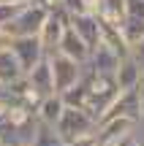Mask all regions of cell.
I'll return each instance as SVG.
<instances>
[{
	"mask_svg": "<svg viewBox=\"0 0 144 146\" xmlns=\"http://www.w3.org/2000/svg\"><path fill=\"white\" fill-rule=\"evenodd\" d=\"M120 95V87L114 81V73H92L87 70V98L82 108L92 116V119H101L103 111L112 106V100Z\"/></svg>",
	"mask_w": 144,
	"mask_h": 146,
	"instance_id": "obj_1",
	"label": "cell"
},
{
	"mask_svg": "<svg viewBox=\"0 0 144 146\" xmlns=\"http://www.w3.org/2000/svg\"><path fill=\"white\" fill-rule=\"evenodd\" d=\"M46 5L38 3V0H30L27 5H22L19 14L14 16L11 22H5L3 30L8 33L11 38H25V35H38V30H41L44 19H46Z\"/></svg>",
	"mask_w": 144,
	"mask_h": 146,
	"instance_id": "obj_2",
	"label": "cell"
},
{
	"mask_svg": "<svg viewBox=\"0 0 144 146\" xmlns=\"http://www.w3.org/2000/svg\"><path fill=\"white\" fill-rule=\"evenodd\" d=\"M54 130H57L60 138L68 143V141H74V138H79V135L95 133L98 122L92 119L84 108H79V106H65L63 114H60V119H57V125H54Z\"/></svg>",
	"mask_w": 144,
	"mask_h": 146,
	"instance_id": "obj_3",
	"label": "cell"
},
{
	"mask_svg": "<svg viewBox=\"0 0 144 146\" xmlns=\"http://www.w3.org/2000/svg\"><path fill=\"white\" fill-rule=\"evenodd\" d=\"M46 57H49L52 84H54V92H57V95H63L65 89H71L82 76H84V70H87V65L76 62V60L65 57V54H60V52H49Z\"/></svg>",
	"mask_w": 144,
	"mask_h": 146,
	"instance_id": "obj_4",
	"label": "cell"
},
{
	"mask_svg": "<svg viewBox=\"0 0 144 146\" xmlns=\"http://www.w3.org/2000/svg\"><path fill=\"white\" fill-rule=\"evenodd\" d=\"M65 27H68V11L57 3V5H52V8L46 11V19H44L41 30H38V41H41V46H44L46 54L57 49V41H60Z\"/></svg>",
	"mask_w": 144,
	"mask_h": 146,
	"instance_id": "obj_5",
	"label": "cell"
},
{
	"mask_svg": "<svg viewBox=\"0 0 144 146\" xmlns=\"http://www.w3.org/2000/svg\"><path fill=\"white\" fill-rule=\"evenodd\" d=\"M139 130V119H131V116H109V119H101L98 122V143L106 146V143H117V141H125V138L136 135Z\"/></svg>",
	"mask_w": 144,
	"mask_h": 146,
	"instance_id": "obj_6",
	"label": "cell"
},
{
	"mask_svg": "<svg viewBox=\"0 0 144 146\" xmlns=\"http://www.w3.org/2000/svg\"><path fill=\"white\" fill-rule=\"evenodd\" d=\"M68 25L74 27V33L87 43V46H98L101 43V19L92 11H82V14H68Z\"/></svg>",
	"mask_w": 144,
	"mask_h": 146,
	"instance_id": "obj_7",
	"label": "cell"
},
{
	"mask_svg": "<svg viewBox=\"0 0 144 146\" xmlns=\"http://www.w3.org/2000/svg\"><path fill=\"white\" fill-rule=\"evenodd\" d=\"M109 116H131V119L141 122V106H139V92H136V87L133 89H120V95L112 100V106L103 111L101 119H109Z\"/></svg>",
	"mask_w": 144,
	"mask_h": 146,
	"instance_id": "obj_8",
	"label": "cell"
},
{
	"mask_svg": "<svg viewBox=\"0 0 144 146\" xmlns=\"http://www.w3.org/2000/svg\"><path fill=\"white\" fill-rule=\"evenodd\" d=\"M11 52L16 54V60H19V65L25 68V73L30 70L38 60L46 57V52H44V46H41V41H38V35L14 38V41H11Z\"/></svg>",
	"mask_w": 144,
	"mask_h": 146,
	"instance_id": "obj_9",
	"label": "cell"
},
{
	"mask_svg": "<svg viewBox=\"0 0 144 146\" xmlns=\"http://www.w3.org/2000/svg\"><path fill=\"white\" fill-rule=\"evenodd\" d=\"M87 70H92V73H114L117 70V65H120V54L114 52L109 43H98V46H92L90 49V57H87Z\"/></svg>",
	"mask_w": 144,
	"mask_h": 146,
	"instance_id": "obj_10",
	"label": "cell"
},
{
	"mask_svg": "<svg viewBox=\"0 0 144 146\" xmlns=\"http://www.w3.org/2000/svg\"><path fill=\"white\" fill-rule=\"evenodd\" d=\"M54 52L65 54V57L76 60V62H82V65H84V62H87V57H90V46H87V43L74 33V27H71V25L63 30V35H60L57 49H54Z\"/></svg>",
	"mask_w": 144,
	"mask_h": 146,
	"instance_id": "obj_11",
	"label": "cell"
},
{
	"mask_svg": "<svg viewBox=\"0 0 144 146\" xmlns=\"http://www.w3.org/2000/svg\"><path fill=\"white\" fill-rule=\"evenodd\" d=\"M25 78H27V84H30V87L35 89L41 98H46V95H52V92H54V84H52V68H49V57L38 60V62L25 73Z\"/></svg>",
	"mask_w": 144,
	"mask_h": 146,
	"instance_id": "obj_12",
	"label": "cell"
},
{
	"mask_svg": "<svg viewBox=\"0 0 144 146\" xmlns=\"http://www.w3.org/2000/svg\"><path fill=\"white\" fill-rule=\"evenodd\" d=\"M63 108H65L63 98H60L57 92H52V95H46V98H41V103H38V108H35V119L54 127L57 119H60V114H63Z\"/></svg>",
	"mask_w": 144,
	"mask_h": 146,
	"instance_id": "obj_13",
	"label": "cell"
},
{
	"mask_svg": "<svg viewBox=\"0 0 144 146\" xmlns=\"http://www.w3.org/2000/svg\"><path fill=\"white\" fill-rule=\"evenodd\" d=\"M25 76V68L19 65L16 54L11 49H0V87H8V84L19 81Z\"/></svg>",
	"mask_w": 144,
	"mask_h": 146,
	"instance_id": "obj_14",
	"label": "cell"
},
{
	"mask_svg": "<svg viewBox=\"0 0 144 146\" xmlns=\"http://www.w3.org/2000/svg\"><path fill=\"white\" fill-rule=\"evenodd\" d=\"M141 73L144 70L128 57V54H125V57H120V65H117V70H114V81H117L120 89H133L136 84H139Z\"/></svg>",
	"mask_w": 144,
	"mask_h": 146,
	"instance_id": "obj_15",
	"label": "cell"
},
{
	"mask_svg": "<svg viewBox=\"0 0 144 146\" xmlns=\"http://www.w3.org/2000/svg\"><path fill=\"white\" fill-rule=\"evenodd\" d=\"M92 14H95L103 25L120 27V22L125 19V0H101V3L95 5Z\"/></svg>",
	"mask_w": 144,
	"mask_h": 146,
	"instance_id": "obj_16",
	"label": "cell"
},
{
	"mask_svg": "<svg viewBox=\"0 0 144 146\" xmlns=\"http://www.w3.org/2000/svg\"><path fill=\"white\" fill-rule=\"evenodd\" d=\"M120 33H123L125 43H136L144 35V16H133V14H125V19L120 22Z\"/></svg>",
	"mask_w": 144,
	"mask_h": 146,
	"instance_id": "obj_17",
	"label": "cell"
},
{
	"mask_svg": "<svg viewBox=\"0 0 144 146\" xmlns=\"http://www.w3.org/2000/svg\"><path fill=\"white\" fill-rule=\"evenodd\" d=\"M33 146H65V141L60 138V133L54 130L52 125H44L38 122L35 125V133H33Z\"/></svg>",
	"mask_w": 144,
	"mask_h": 146,
	"instance_id": "obj_18",
	"label": "cell"
},
{
	"mask_svg": "<svg viewBox=\"0 0 144 146\" xmlns=\"http://www.w3.org/2000/svg\"><path fill=\"white\" fill-rule=\"evenodd\" d=\"M128 57H131V60H133V62L144 70V35H141L136 43H131V46H128Z\"/></svg>",
	"mask_w": 144,
	"mask_h": 146,
	"instance_id": "obj_19",
	"label": "cell"
},
{
	"mask_svg": "<svg viewBox=\"0 0 144 146\" xmlns=\"http://www.w3.org/2000/svg\"><path fill=\"white\" fill-rule=\"evenodd\" d=\"M25 5H27V3H25ZM19 8H22L19 3H0V27H3L5 22L14 19V16L19 14Z\"/></svg>",
	"mask_w": 144,
	"mask_h": 146,
	"instance_id": "obj_20",
	"label": "cell"
},
{
	"mask_svg": "<svg viewBox=\"0 0 144 146\" xmlns=\"http://www.w3.org/2000/svg\"><path fill=\"white\" fill-rule=\"evenodd\" d=\"M65 146H101V143H98L95 133H87V135H79V138H74V141H68Z\"/></svg>",
	"mask_w": 144,
	"mask_h": 146,
	"instance_id": "obj_21",
	"label": "cell"
},
{
	"mask_svg": "<svg viewBox=\"0 0 144 146\" xmlns=\"http://www.w3.org/2000/svg\"><path fill=\"white\" fill-rule=\"evenodd\" d=\"M136 92H139V106H141V122H144V73H141L139 84H136Z\"/></svg>",
	"mask_w": 144,
	"mask_h": 146,
	"instance_id": "obj_22",
	"label": "cell"
},
{
	"mask_svg": "<svg viewBox=\"0 0 144 146\" xmlns=\"http://www.w3.org/2000/svg\"><path fill=\"white\" fill-rule=\"evenodd\" d=\"M11 41H14V38H11L8 33L0 27V49H11Z\"/></svg>",
	"mask_w": 144,
	"mask_h": 146,
	"instance_id": "obj_23",
	"label": "cell"
},
{
	"mask_svg": "<svg viewBox=\"0 0 144 146\" xmlns=\"http://www.w3.org/2000/svg\"><path fill=\"white\" fill-rule=\"evenodd\" d=\"M82 3H84V5H87V8H90V11H95V5L101 3V0H82Z\"/></svg>",
	"mask_w": 144,
	"mask_h": 146,
	"instance_id": "obj_24",
	"label": "cell"
},
{
	"mask_svg": "<svg viewBox=\"0 0 144 146\" xmlns=\"http://www.w3.org/2000/svg\"><path fill=\"white\" fill-rule=\"evenodd\" d=\"M38 3H44L46 8H52V5H57V3H63V0H38Z\"/></svg>",
	"mask_w": 144,
	"mask_h": 146,
	"instance_id": "obj_25",
	"label": "cell"
},
{
	"mask_svg": "<svg viewBox=\"0 0 144 146\" xmlns=\"http://www.w3.org/2000/svg\"><path fill=\"white\" fill-rule=\"evenodd\" d=\"M0 3H19V5H25V3H30V0H0Z\"/></svg>",
	"mask_w": 144,
	"mask_h": 146,
	"instance_id": "obj_26",
	"label": "cell"
},
{
	"mask_svg": "<svg viewBox=\"0 0 144 146\" xmlns=\"http://www.w3.org/2000/svg\"><path fill=\"white\" fill-rule=\"evenodd\" d=\"M131 146H144V141H141V138H133V143H131Z\"/></svg>",
	"mask_w": 144,
	"mask_h": 146,
	"instance_id": "obj_27",
	"label": "cell"
},
{
	"mask_svg": "<svg viewBox=\"0 0 144 146\" xmlns=\"http://www.w3.org/2000/svg\"><path fill=\"white\" fill-rule=\"evenodd\" d=\"M25 146H33V143H25Z\"/></svg>",
	"mask_w": 144,
	"mask_h": 146,
	"instance_id": "obj_28",
	"label": "cell"
}]
</instances>
